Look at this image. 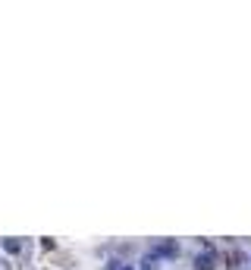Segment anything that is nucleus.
<instances>
[{
  "instance_id": "obj_4",
  "label": "nucleus",
  "mask_w": 251,
  "mask_h": 270,
  "mask_svg": "<svg viewBox=\"0 0 251 270\" xmlns=\"http://www.w3.org/2000/svg\"><path fill=\"white\" fill-rule=\"evenodd\" d=\"M4 251L19 254V251H22V242H19V239H4Z\"/></svg>"
},
{
  "instance_id": "obj_6",
  "label": "nucleus",
  "mask_w": 251,
  "mask_h": 270,
  "mask_svg": "<svg viewBox=\"0 0 251 270\" xmlns=\"http://www.w3.org/2000/svg\"><path fill=\"white\" fill-rule=\"evenodd\" d=\"M123 270H135V267H132V264H123Z\"/></svg>"
},
{
  "instance_id": "obj_5",
  "label": "nucleus",
  "mask_w": 251,
  "mask_h": 270,
  "mask_svg": "<svg viewBox=\"0 0 251 270\" xmlns=\"http://www.w3.org/2000/svg\"><path fill=\"white\" fill-rule=\"evenodd\" d=\"M104 270H123V264H119V261H107V267Z\"/></svg>"
},
{
  "instance_id": "obj_2",
  "label": "nucleus",
  "mask_w": 251,
  "mask_h": 270,
  "mask_svg": "<svg viewBox=\"0 0 251 270\" xmlns=\"http://www.w3.org/2000/svg\"><path fill=\"white\" fill-rule=\"evenodd\" d=\"M154 254H157V257H176V254H179V245H176L173 239L157 242V245H154Z\"/></svg>"
},
{
  "instance_id": "obj_1",
  "label": "nucleus",
  "mask_w": 251,
  "mask_h": 270,
  "mask_svg": "<svg viewBox=\"0 0 251 270\" xmlns=\"http://www.w3.org/2000/svg\"><path fill=\"white\" fill-rule=\"evenodd\" d=\"M213 267H217V251H213V248L201 251V254L195 257V270H213Z\"/></svg>"
},
{
  "instance_id": "obj_3",
  "label": "nucleus",
  "mask_w": 251,
  "mask_h": 270,
  "mask_svg": "<svg viewBox=\"0 0 251 270\" xmlns=\"http://www.w3.org/2000/svg\"><path fill=\"white\" fill-rule=\"evenodd\" d=\"M141 270H160V257L157 254H145V257H141Z\"/></svg>"
}]
</instances>
